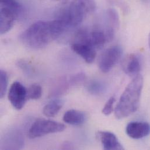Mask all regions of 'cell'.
I'll return each instance as SVG.
<instances>
[{
    "label": "cell",
    "instance_id": "cell-19",
    "mask_svg": "<svg viewBox=\"0 0 150 150\" xmlns=\"http://www.w3.org/2000/svg\"><path fill=\"white\" fill-rule=\"evenodd\" d=\"M108 1L110 3H112V4H116V5H118L123 11H127L128 10L127 5L124 0H108Z\"/></svg>",
    "mask_w": 150,
    "mask_h": 150
},
{
    "label": "cell",
    "instance_id": "cell-14",
    "mask_svg": "<svg viewBox=\"0 0 150 150\" xmlns=\"http://www.w3.org/2000/svg\"><path fill=\"white\" fill-rule=\"evenodd\" d=\"M42 95V88L39 84H32L27 89L28 99L37 100L40 98Z\"/></svg>",
    "mask_w": 150,
    "mask_h": 150
},
{
    "label": "cell",
    "instance_id": "cell-7",
    "mask_svg": "<svg viewBox=\"0 0 150 150\" xmlns=\"http://www.w3.org/2000/svg\"><path fill=\"white\" fill-rule=\"evenodd\" d=\"M142 67V61L140 56L136 53L127 55L122 62V69L124 73L130 76L134 77L140 74Z\"/></svg>",
    "mask_w": 150,
    "mask_h": 150
},
{
    "label": "cell",
    "instance_id": "cell-3",
    "mask_svg": "<svg viewBox=\"0 0 150 150\" xmlns=\"http://www.w3.org/2000/svg\"><path fill=\"white\" fill-rule=\"evenodd\" d=\"M93 5L82 1L70 4L64 9L57 18L66 30L75 28L83 21L85 15Z\"/></svg>",
    "mask_w": 150,
    "mask_h": 150
},
{
    "label": "cell",
    "instance_id": "cell-13",
    "mask_svg": "<svg viewBox=\"0 0 150 150\" xmlns=\"http://www.w3.org/2000/svg\"><path fill=\"white\" fill-rule=\"evenodd\" d=\"M63 105V102L62 100L59 99H53L45 106L43 113L46 117H54L62 109Z\"/></svg>",
    "mask_w": 150,
    "mask_h": 150
},
{
    "label": "cell",
    "instance_id": "cell-10",
    "mask_svg": "<svg viewBox=\"0 0 150 150\" xmlns=\"http://www.w3.org/2000/svg\"><path fill=\"white\" fill-rule=\"evenodd\" d=\"M17 15L12 10L1 7L0 12V32L1 35L9 32L13 27Z\"/></svg>",
    "mask_w": 150,
    "mask_h": 150
},
{
    "label": "cell",
    "instance_id": "cell-11",
    "mask_svg": "<svg viewBox=\"0 0 150 150\" xmlns=\"http://www.w3.org/2000/svg\"><path fill=\"white\" fill-rule=\"evenodd\" d=\"M98 136L105 150H124L117 137L113 133L109 132H99Z\"/></svg>",
    "mask_w": 150,
    "mask_h": 150
},
{
    "label": "cell",
    "instance_id": "cell-1",
    "mask_svg": "<svg viewBox=\"0 0 150 150\" xmlns=\"http://www.w3.org/2000/svg\"><path fill=\"white\" fill-rule=\"evenodd\" d=\"M66 30L64 26L57 19L50 21H39L22 32L19 39L26 47L39 50L47 46Z\"/></svg>",
    "mask_w": 150,
    "mask_h": 150
},
{
    "label": "cell",
    "instance_id": "cell-22",
    "mask_svg": "<svg viewBox=\"0 0 150 150\" xmlns=\"http://www.w3.org/2000/svg\"><path fill=\"white\" fill-rule=\"evenodd\" d=\"M54 1H64V0H54Z\"/></svg>",
    "mask_w": 150,
    "mask_h": 150
},
{
    "label": "cell",
    "instance_id": "cell-4",
    "mask_svg": "<svg viewBox=\"0 0 150 150\" xmlns=\"http://www.w3.org/2000/svg\"><path fill=\"white\" fill-rule=\"evenodd\" d=\"M66 129L64 124L53 120L39 119L35 121L29 130L30 139H36L47 134L63 132Z\"/></svg>",
    "mask_w": 150,
    "mask_h": 150
},
{
    "label": "cell",
    "instance_id": "cell-5",
    "mask_svg": "<svg viewBox=\"0 0 150 150\" xmlns=\"http://www.w3.org/2000/svg\"><path fill=\"white\" fill-rule=\"evenodd\" d=\"M123 51L119 46H112L106 49L100 56L98 62L99 68L104 73L109 72L120 60Z\"/></svg>",
    "mask_w": 150,
    "mask_h": 150
},
{
    "label": "cell",
    "instance_id": "cell-21",
    "mask_svg": "<svg viewBox=\"0 0 150 150\" xmlns=\"http://www.w3.org/2000/svg\"><path fill=\"white\" fill-rule=\"evenodd\" d=\"M142 1H144L145 2H149L150 0H142Z\"/></svg>",
    "mask_w": 150,
    "mask_h": 150
},
{
    "label": "cell",
    "instance_id": "cell-16",
    "mask_svg": "<svg viewBox=\"0 0 150 150\" xmlns=\"http://www.w3.org/2000/svg\"><path fill=\"white\" fill-rule=\"evenodd\" d=\"M1 5L12 10L17 15L21 10V5L16 0H1Z\"/></svg>",
    "mask_w": 150,
    "mask_h": 150
},
{
    "label": "cell",
    "instance_id": "cell-2",
    "mask_svg": "<svg viewBox=\"0 0 150 150\" xmlns=\"http://www.w3.org/2000/svg\"><path fill=\"white\" fill-rule=\"evenodd\" d=\"M143 77L140 74L133 77L122 94L115 110L117 119L126 118L137 110L140 106L143 87Z\"/></svg>",
    "mask_w": 150,
    "mask_h": 150
},
{
    "label": "cell",
    "instance_id": "cell-15",
    "mask_svg": "<svg viewBox=\"0 0 150 150\" xmlns=\"http://www.w3.org/2000/svg\"><path fill=\"white\" fill-rule=\"evenodd\" d=\"M0 97L3 98L6 92L8 85V76L6 73L1 70L0 71Z\"/></svg>",
    "mask_w": 150,
    "mask_h": 150
},
{
    "label": "cell",
    "instance_id": "cell-18",
    "mask_svg": "<svg viewBox=\"0 0 150 150\" xmlns=\"http://www.w3.org/2000/svg\"><path fill=\"white\" fill-rule=\"evenodd\" d=\"M103 86L102 85V83L96 81L92 82L88 85V89L89 91L93 94L100 93L103 90Z\"/></svg>",
    "mask_w": 150,
    "mask_h": 150
},
{
    "label": "cell",
    "instance_id": "cell-12",
    "mask_svg": "<svg viewBox=\"0 0 150 150\" xmlns=\"http://www.w3.org/2000/svg\"><path fill=\"white\" fill-rule=\"evenodd\" d=\"M85 114L79 110L71 109L67 110L63 116V121L72 126H81L86 121Z\"/></svg>",
    "mask_w": 150,
    "mask_h": 150
},
{
    "label": "cell",
    "instance_id": "cell-6",
    "mask_svg": "<svg viewBox=\"0 0 150 150\" xmlns=\"http://www.w3.org/2000/svg\"><path fill=\"white\" fill-rule=\"evenodd\" d=\"M8 99L15 109H22L28 99L27 89L19 82H14L9 90Z\"/></svg>",
    "mask_w": 150,
    "mask_h": 150
},
{
    "label": "cell",
    "instance_id": "cell-17",
    "mask_svg": "<svg viewBox=\"0 0 150 150\" xmlns=\"http://www.w3.org/2000/svg\"><path fill=\"white\" fill-rule=\"evenodd\" d=\"M116 101V98L114 96H111L109 100L107 101L106 104L105 105L103 109H102V113L104 114L105 116L110 115L113 110V105Z\"/></svg>",
    "mask_w": 150,
    "mask_h": 150
},
{
    "label": "cell",
    "instance_id": "cell-20",
    "mask_svg": "<svg viewBox=\"0 0 150 150\" xmlns=\"http://www.w3.org/2000/svg\"><path fill=\"white\" fill-rule=\"evenodd\" d=\"M149 46L150 48V32L149 33Z\"/></svg>",
    "mask_w": 150,
    "mask_h": 150
},
{
    "label": "cell",
    "instance_id": "cell-9",
    "mask_svg": "<svg viewBox=\"0 0 150 150\" xmlns=\"http://www.w3.org/2000/svg\"><path fill=\"white\" fill-rule=\"evenodd\" d=\"M71 49L76 54L82 57L86 63L91 64L94 62L96 55V49L91 45L74 42L71 45Z\"/></svg>",
    "mask_w": 150,
    "mask_h": 150
},
{
    "label": "cell",
    "instance_id": "cell-8",
    "mask_svg": "<svg viewBox=\"0 0 150 150\" xmlns=\"http://www.w3.org/2000/svg\"><path fill=\"white\" fill-rule=\"evenodd\" d=\"M126 134L133 139H141L150 134V125L144 122H132L126 128Z\"/></svg>",
    "mask_w": 150,
    "mask_h": 150
}]
</instances>
